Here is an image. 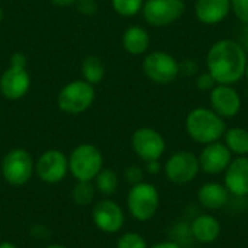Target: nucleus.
Instances as JSON below:
<instances>
[{"label":"nucleus","mask_w":248,"mask_h":248,"mask_svg":"<svg viewBox=\"0 0 248 248\" xmlns=\"http://www.w3.org/2000/svg\"><path fill=\"white\" fill-rule=\"evenodd\" d=\"M247 54L243 45L232 39H221L215 42L206 57L208 73L215 78L217 84H235L246 76Z\"/></svg>","instance_id":"f257e3e1"},{"label":"nucleus","mask_w":248,"mask_h":248,"mask_svg":"<svg viewBox=\"0 0 248 248\" xmlns=\"http://www.w3.org/2000/svg\"><path fill=\"white\" fill-rule=\"evenodd\" d=\"M186 131L198 144H212L219 141L225 131V119L208 108H196L186 118Z\"/></svg>","instance_id":"f03ea898"},{"label":"nucleus","mask_w":248,"mask_h":248,"mask_svg":"<svg viewBox=\"0 0 248 248\" xmlns=\"http://www.w3.org/2000/svg\"><path fill=\"white\" fill-rule=\"evenodd\" d=\"M103 169V155L92 144L77 145L68 157V171L77 182H92Z\"/></svg>","instance_id":"7ed1b4c3"},{"label":"nucleus","mask_w":248,"mask_h":248,"mask_svg":"<svg viewBox=\"0 0 248 248\" xmlns=\"http://www.w3.org/2000/svg\"><path fill=\"white\" fill-rule=\"evenodd\" d=\"M94 97V86H92L86 80H74L60 90L57 105L64 113L80 115L93 105Z\"/></svg>","instance_id":"20e7f679"},{"label":"nucleus","mask_w":248,"mask_h":248,"mask_svg":"<svg viewBox=\"0 0 248 248\" xmlns=\"http://www.w3.org/2000/svg\"><path fill=\"white\" fill-rule=\"evenodd\" d=\"M126 203L132 218L145 222L155 215L160 205V195L154 185L140 182L132 185L126 198Z\"/></svg>","instance_id":"39448f33"},{"label":"nucleus","mask_w":248,"mask_h":248,"mask_svg":"<svg viewBox=\"0 0 248 248\" xmlns=\"http://www.w3.org/2000/svg\"><path fill=\"white\" fill-rule=\"evenodd\" d=\"M35 171L32 155L23 148L9 151L1 161V176L12 186L26 185Z\"/></svg>","instance_id":"423d86ee"},{"label":"nucleus","mask_w":248,"mask_h":248,"mask_svg":"<svg viewBox=\"0 0 248 248\" xmlns=\"http://www.w3.org/2000/svg\"><path fill=\"white\" fill-rule=\"evenodd\" d=\"M185 10V0H145L141 12L150 25L161 28L177 22Z\"/></svg>","instance_id":"0eeeda50"},{"label":"nucleus","mask_w":248,"mask_h":248,"mask_svg":"<svg viewBox=\"0 0 248 248\" xmlns=\"http://www.w3.org/2000/svg\"><path fill=\"white\" fill-rule=\"evenodd\" d=\"M142 70L151 81L157 84H169L179 76L180 65L171 54L155 51L144 58Z\"/></svg>","instance_id":"6e6552de"},{"label":"nucleus","mask_w":248,"mask_h":248,"mask_svg":"<svg viewBox=\"0 0 248 248\" xmlns=\"http://www.w3.org/2000/svg\"><path fill=\"white\" fill-rule=\"evenodd\" d=\"M199 158L190 151H177L164 164V173L169 182L174 185L190 183L199 173Z\"/></svg>","instance_id":"1a4fd4ad"},{"label":"nucleus","mask_w":248,"mask_h":248,"mask_svg":"<svg viewBox=\"0 0 248 248\" xmlns=\"http://www.w3.org/2000/svg\"><path fill=\"white\" fill-rule=\"evenodd\" d=\"M35 173L44 183H60L68 173V157L62 151L48 150L38 157Z\"/></svg>","instance_id":"9d476101"},{"label":"nucleus","mask_w":248,"mask_h":248,"mask_svg":"<svg viewBox=\"0 0 248 248\" xmlns=\"http://www.w3.org/2000/svg\"><path fill=\"white\" fill-rule=\"evenodd\" d=\"M132 148L135 154L144 161L160 160L166 151V141L163 135L154 128H140L132 135Z\"/></svg>","instance_id":"9b49d317"},{"label":"nucleus","mask_w":248,"mask_h":248,"mask_svg":"<svg viewBox=\"0 0 248 248\" xmlns=\"http://www.w3.org/2000/svg\"><path fill=\"white\" fill-rule=\"evenodd\" d=\"M92 219L100 231L106 234H115L124 227L125 215L116 202L105 199L94 205L92 211Z\"/></svg>","instance_id":"f8f14e48"},{"label":"nucleus","mask_w":248,"mask_h":248,"mask_svg":"<svg viewBox=\"0 0 248 248\" xmlns=\"http://www.w3.org/2000/svg\"><path fill=\"white\" fill-rule=\"evenodd\" d=\"M211 109L224 119L238 115L241 110V96L230 84H217L211 90Z\"/></svg>","instance_id":"ddd939ff"},{"label":"nucleus","mask_w":248,"mask_h":248,"mask_svg":"<svg viewBox=\"0 0 248 248\" xmlns=\"http://www.w3.org/2000/svg\"><path fill=\"white\" fill-rule=\"evenodd\" d=\"M31 87V76L26 68L7 67L0 76V93L7 100L22 99Z\"/></svg>","instance_id":"4468645a"},{"label":"nucleus","mask_w":248,"mask_h":248,"mask_svg":"<svg viewBox=\"0 0 248 248\" xmlns=\"http://www.w3.org/2000/svg\"><path fill=\"white\" fill-rule=\"evenodd\" d=\"M198 158L201 170H203L208 174H219L225 171L230 163L232 161V154L225 144L217 141L205 145Z\"/></svg>","instance_id":"2eb2a0df"},{"label":"nucleus","mask_w":248,"mask_h":248,"mask_svg":"<svg viewBox=\"0 0 248 248\" xmlns=\"http://www.w3.org/2000/svg\"><path fill=\"white\" fill-rule=\"evenodd\" d=\"M225 187L235 196L248 195V157H237L225 170Z\"/></svg>","instance_id":"dca6fc26"},{"label":"nucleus","mask_w":248,"mask_h":248,"mask_svg":"<svg viewBox=\"0 0 248 248\" xmlns=\"http://www.w3.org/2000/svg\"><path fill=\"white\" fill-rule=\"evenodd\" d=\"M231 12V0H196L195 15L203 25L221 23Z\"/></svg>","instance_id":"f3484780"},{"label":"nucleus","mask_w":248,"mask_h":248,"mask_svg":"<svg viewBox=\"0 0 248 248\" xmlns=\"http://www.w3.org/2000/svg\"><path fill=\"white\" fill-rule=\"evenodd\" d=\"M192 237L201 244L215 243L221 234L219 221L212 215H199L193 219L190 225Z\"/></svg>","instance_id":"a211bd4d"},{"label":"nucleus","mask_w":248,"mask_h":248,"mask_svg":"<svg viewBox=\"0 0 248 248\" xmlns=\"http://www.w3.org/2000/svg\"><path fill=\"white\" fill-rule=\"evenodd\" d=\"M228 199H230L228 189L219 183H206L198 192L199 203L209 211H218L224 208L228 203Z\"/></svg>","instance_id":"6ab92c4d"},{"label":"nucleus","mask_w":248,"mask_h":248,"mask_svg":"<svg viewBox=\"0 0 248 248\" xmlns=\"http://www.w3.org/2000/svg\"><path fill=\"white\" fill-rule=\"evenodd\" d=\"M122 45L126 52L132 55H141L150 48V35L141 26H131L124 32Z\"/></svg>","instance_id":"aec40b11"},{"label":"nucleus","mask_w":248,"mask_h":248,"mask_svg":"<svg viewBox=\"0 0 248 248\" xmlns=\"http://www.w3.org/2000/svg\"><path fill=\"white\" fill-rule=\"evenodd\" d=\"M225 145L231 154L248 155V131L244 128H230L224 134Z\"/></svg>","instance_id":"412c9836"},{"label":"nucleus","mask_w":248,"mask_h":248,"mask_svg":"<svg viewBox=\"0 0 248 248\" xmlns=\"http://www.w3.org/2000/svg\"><path fill=\"white\" fill-rule=\"evenodd\" d=\"M81 73H83L84 80L87 83H90L92 86H94V84H99L103 80L106 68H105L103 61L99 57L89 55L87 58H84V61L81 64Z\"/></svg>","instance_id":"4be33fe9"},{"label":"nucleus","mask_w":248,"mask_h":248,"mask_svg":"<svg viewBox=\"0 0 248 248\" xmlns=\"http://www.w3.org/2000/svg\"><path fill=\"white\" fill-rule=\"evenodd\" d=\"M94 180H96V189L100 193L108 195V196L113 195L116 192V189L119 187L118 174L110 169H102Z\"/></svg>","instance_id":"5701e85b"},{"label":"nucleus","mask_w":248,"mask_h":248,"mask_svg":"<svg viewBox=\"0 0 248 248\" xmlns=\"http://www.w3.org/2000/svg\"><path fill=\"white\" fill-rule=\"evenodd\" d=\"M94 199V186L92 182H77V185L73 189V201L80 205L86 206L90 205Z\"/></svg>","instance_id":"b1692460"},{"label":"nucleus","mask_w":248,"mask_h":248,"mask_svg":"<svg viewBox=\"0 0 248 248\" xmlns=\"http://www.w3.org/2000/svg\"><path fill=\"white\" fill-rule=\"evenodd\" d=\"M145 0H110L113 10L125 17H132L142 10Z\"/></svg>","instance_id":"393cba45"},{"label":"nucleus","mask_w":248,"mask_h":248,"mask_svg":"<svg viewBox=\"0 0 248 248\" xmlns=\"http://www.w3.org/2000/svg\"><path fill=\"white\" fill-rule=\"evenodd\" d=\"M116 248H147V241L137 232H125L118 238Z\"/></svg>","instance_id":"a878e982"},{"label":"nucleus","mask_w":248,"mask_h":248,"mask_svg":"<svg viewBox=\"0 0 248 248\" xmlns=\"http://www.w3.org/2000/svg\"><path fill=\"white\" fill-rule=\"evenodd\" d=\"M231 10L243 23L248 25V0H231Z\"/></svg>","instance_id":"bb28decb"},{"label":"nucleus","mask_w":248,"mask_h":248,"mask_svg":"<svg viewBox=\"0 0 248 248\" xmlns=\"http://www.w3.org/2000/svg\"><path fill=\"white\" fill-rule=\"evenodd\" d=\"M196 86H198V89L202 90V92H211V90L217 86V81H215V78H214L209 73H203V74H201V76L198 77Z\"/></svg>","instance_id":"cd10ccee"},{"label":"nucleus","mask_w":248,"mask_h":248,"mask_svg":"<svg viewBox=\"0 0 248 248\" xmlns=\"http://www.w3.org/2000/svg\"><path fill=\"white\" fill-rule=\"evenodd\" d=\"M76 4H77V9L84 15H94L97 12L96 0H77Z\"/></svg>","instance_id":"c85d7f7f"},{"label":"nucleus","mask_w":248,"mask_h":248,"mask_svg":"<svg viewBox=\"0 0 248 248\" xmlns=\"http://www.w3.org/2000/svg\"><path fill=\"white\" fill-rule=\"evenodd\" d=\"M125 177H126V180H128V182H131L132 185H137V183L142 182L144 173H142V170H141L140 167L132 166V167H129V169L126 170Z\"/></svg>","instance_id":"c756f323"},{"label":"nucleus","mask_w":248,"mask_h":248,"mask_svg":"<svg viewBox=\"0 0 248 248\" xmlns=\"http://www.w3.org/2000/svg\"><path fill=\"white\" fill-rule=\"evenodd\" d=\"M9 64H10V67L26 68V64H28L26 55H25L23 52H15V54H12V55H10Z\"/></svg>","instance_id":"7c9ffc66"},{"label":"nucleus","mask_w":248,"mask_h":248,"mask_svg":"<svg viewBox=\"0 0 248 248\" xmlns=\"http://www.w3.org/2000/svg\"><path fill=\"white\" fill-rule=\"evenodd\" d=\"M160 169H161V166H160L158 160H154V161H148V163H147V171H148L150 174H157V173H160Z\"/></svg>","instance_id":"2f4dec72"},{"label":"nucleus","mask_w":248,"mask_h":248,"mask_svg":"<svg viewBox=\"0 0 248 248\" xmlns=\"http://www.w3.org/2000/svg\"><path fill=\"white\" fill-rule=\"evenodd\" d=\"M151 248H183L180 244H177L176 241H164V243H158Z\"/></svg>","instance_id":"473e14b6"},{"label":"nucleus","mask_w":248,"mask_h":248,"mask_svg":"<svg viewBox=\"0 0 248 248\" xmlns=\"http://www.w3.org/2000/svg\"><path fill=\"white\" fill-rule=\"evenodd\" d=\"M51 1L57 6H70V4H74L77 0H51Z\"/></svg>","instance_id":"72a5a7b5"},{"label":"nucleus","mask_w":248,"mask_h":248,"mask_svg":"<svg viewBox=\"0 0 248 248\" xmlns=\"http://www.w3.org/2000/svg\"><path fill=\"white\" fill-rule=\"evenodd\" d=\"M243 42H244V46L248 49V25L244 31V35H243Z\"/></svg>","instance_id":"f704fd0d"},{"label":"nucleus","mask_w":248,"mask_h":248,"mask_svg":"<svg viewBox=\"0 0 248 248\" xmlns=\"http://www.w3.org/2000/svg\"><path fill=\"white\" fill-rule=\"evenodd\" d=\"M0 248H17L15 244L9 243V241H4V243H0Z\"/></svg>","instance_id":"c9c22d12"},{"label":"nucleus","mask_w":248,"mask_h":248,"mask_svg":"<svg viewBox=\"0 0 248 248\" xmlns=\"http://www.w3.org/2000/svg\"><path fill=\"white\" fill-rule=\"evenodd\" d=\"M44 248H65L64 246H60V244H51V246H46Z\"/></svg>","instance_id":"e433bc0d"},{"label":"nucleus","mask_w":248,"mask_h":248,"mask_svg":"<svg viewBox=\"0 0 248 248\" xmlns=\"http://www.w3.org/2000/svg\"><path fill=\"white\" fill-rule=\"evenodd\" d=\"M3 20V9L0 7V22Z\"/></svg>","instance_id":"4c0bfd02"},{"label":"nucleus","mask_w":248,"mask_h":248,"mask_svg":"<svg viewBox=\"0 0 248 248\" xmlns=\"http://www.w3.org/2000/svg\"><path fill=\"white\" fill-rule=\"evenodd\" d=\"M246 77H247V80H248V61H247V67H246Z\"/></svg>","instance_id":"58836bf2"}]
</instances>
